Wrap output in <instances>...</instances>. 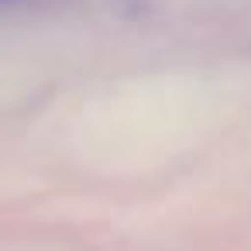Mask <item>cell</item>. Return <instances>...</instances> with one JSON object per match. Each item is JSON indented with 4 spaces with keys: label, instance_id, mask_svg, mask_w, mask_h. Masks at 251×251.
I'll return each mask as SVG.
<instances>
[{
    "label": "cell",
    "instance_id": "1",
    "mask_svg": "<svg viewBox=\"0 0 251 251\" xmlns=\"http://www.w3.org/2000/svg\"><path fill=\"white\" fill-rule=\"evenodd\" d=\"M28 4H38V0H0V11H7V7H28Z\"/></svg>",
    "mask_w": 251,
    "mask_h": 251
}]
</instances>
